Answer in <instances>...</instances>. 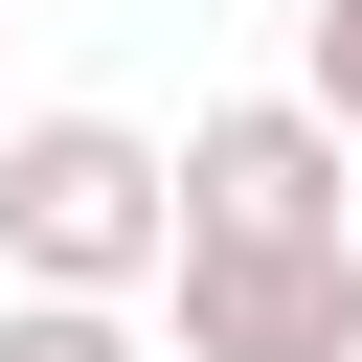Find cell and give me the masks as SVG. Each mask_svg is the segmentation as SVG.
<instances>
[{
  "label": "cell",
  "mask_w": 362,
  "mask_h": 362,
  "mask_svg": "<svg viewBox=\"0 0 362 362\" xmlns=\"http://www.w3.org/2000/svg\"><path fill=\"white\" fill-rule=\"evenodd\" d=\"M181 362H362V249H181Z\"/></svg>",
  "instance_id": "cell-3"
},
{
  "label": "cell",
  "mask_w": 362,
  "mask_h": 362,
  "mask_svg": "<svg viewBox=\"0 0 362 362\" xmlns=\"http://www.w3.org/2000/svg\"><path fill=\"white\" fill-rule=\"evenodd\" d=\"M0 362H158V339L90 317V294H0Z\"/></svg>",
  "instance_id": "cell-4"
},
{
  "label": "cell",
  "mask_w": 362,
  "mask_h": 362,
  "mask_svg": "<svg viewBox=\"0 0 362 362\" xmlns=\"http://www.w3.org/2000/svg\"><path fill=\"white\" fill-rule=\"evenodd\" d=\"M0 45H23V0H0Z\"/></svg>",
  "instance_id": "cell-6"
},
{
  "label": "cell",
  "mask_w": 362,
  "mask_h": 362,
  "mask_svg": "<svg viewBox=\"0 0 362 362\" xmlns=\"http://www.w3.org/2000/svg\"><path fill=\"white\" fill-rule=\"evenodd\" d=\"M294 90H317V113L362 136V0H294Z\"/></svg>",
  "instance_id": "cell-5"
},
{
  "label": "cell",
  "mask_w": 362,
  "mask_h": 362,
  "mask_svg": "<svg viewBox=\"0 0 362 362\" xmlns=\"http://www.w3.org/2000/svg\"><path fill=\"white\" fill-rule=\"evenodd\" d=\"M158 272H181V136H136V113H0V294L136 317Z\"/></svg>",
  "instance_id": "cell-1"
},
{
  "label": "cell",
  "mask_w": 362,
  "mask_h": 362,
  "mask_svg": "<svg viewBox=\"0 0 362 362\" xmlns=\"http://www.w3.org/2000/svg\"><path fill=\"white\" fill-rule=\"evenodd\" d=\"M181 249H362V136H339L317 90L181 113Z\"/></svg>",
  "instance_id": "cell-2"
}]
</instances>
